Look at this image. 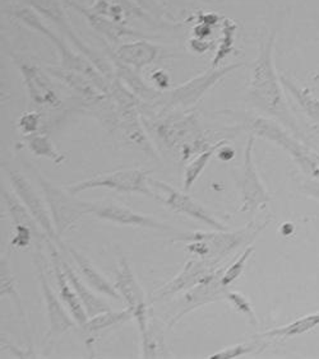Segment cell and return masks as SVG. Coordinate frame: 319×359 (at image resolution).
Segmentation results:
<instances>
[{
    "label": "cell",
    "mask_w": 319,
    "mask_h": 359,
    "mask_svg": "<svg viewBox=\"0 0 319 359\" xmlns=\"http://www.w3.org/2000/svg\"><path fill=\"white\" fill-rule=\"evenodd\" d=\"M275 32L261 45L257 59L252 65L249 79V98L257 107L278 118L294 130H298L295 118H292L286 104L282 83L275 68L273 48Z\"/></svg>",
    "instance_id": "cell-1"
},
{
    "label": "cell",
    "mask_w": 319,
    "mask_h": 359,
    "mask_svg": "<svg viewBox=\"0 0 319 359\" xmlns=\"http://www.w3.org/2000/svg\"><path fill=\"white\" fill-rule=\"evenodd\" d=\"M13 14L17 20L48 37L50 42L56 45V50L62 57L63 69L82 74L104 93H110L111 84L105 79L104 76L100 74L101 72L95 65L90 64V62L82 59V56L77 55L76 53L70 51V48L64 42L60 41L58 36L54 35L45 25H42L40 18L32 12V9L25 7L14 8Z\"/></svg>",
    "instance_id": "cell-2"
},
{
    "label": "cell",
    "mask_w": 319,
    "mask_h": 359,
    "mask_svg": "<svg viewBox=\"0 0 319 359\" xmlns=\"http://www.w3.org/2000/svg\"><path fill=\"white\" fill-rule=\"evenodd\" d=\"M249 123L252 134L281 147L285 152L292 156L301 171L309 176V179L319 180V165L314 156L315 153L309 151L306 145L301 144L273 120L256 118H252Z\"/></svg>",
    "instance_id": "cell-3"
},
{
    "label": "cell",
    "mask_w": 319,
    "mask_h": 359,
    "mask_svg": "<svg viewBox=\"0 0 319 359\" xmlns=\"http://www.w3.org/2000/svg\"><path fill=\"white\" fill-rule=\"evenodd\" d=\"M45 201L53 218L56 236L60 238L76 222L79 221L87 212V201H78L73 193H65L49 181L39 177Z\"/></svg>",
    "instance_id": "cell-4"
},
{
    "label": "cell",
    "mask_w": 319,
    "mask_h": 359,
    "mask_svg": "<svg viewBox=\"0 0 319 359\" xmlns=\"http://www.w3.org/2000/svg\"><path fill=\"white\" fill-rule=\"evenodd\" d=\"M91 189H109L120 193L142 194L153 198L152 190L150 187V177L147 171L142 170H122L96 176L93 179L84 180L70 187V191L78 194Z\"/></svg>",
    "instance_id": "cell-5"
},
{
    "label": "cell",
    "mask_w": 319,
    "mask_h": 359,
    "mask_svg": "<svg viewBox=\"0 0 319 359\" xmlns=\"http://www.w3.org/2000/svg\"><path fill=\"white\" fill-rule=\"evenodd\" d=\"M157 133L162 142L170 149L179 152L183 159H188L209 147V144H204V137L193 116L173 123L167 121L160 125Z\"/></svg>",
    "instance_id": "cell-6"
},
{
    "label": "cell",
    "mask_w": 319,
    "mask_h": 359,
    "mask_svg": "<svg viewBox=\"0 0 319 359\" xmlns=\"http://www.w3.org/2000/svg\"><path fill=\"white\" fill-rule=\"evenodd\" d=\"M242 67H243L242 62L230 64L226 67H217V68L212 67V69L207 70L204 74L195 76L187 83L174 88L167 98V106L174 109L181 107L184 110L193 107L198 101H201L202 97L204 96L212 87H215L216 84L220 83L225 76H229L230 73Z\"/></svg>",
    "instance_id": "cell-7"
},
{
    "label": "cell",
    "mask_w": 319,
    "mask_h": 359,
    "mask_svg": "<svg viewBox=\"0 0 319 359\" xmlns=\"http://www.w3.org/2000/svg\"><path fill=\"white\" fill-rule=\"evenodd\" d=\"M150 187L152 190L153 198L165 204L176 213L188 215L195 221L202 222L216 231H226V227L209 215L198 201L192 199L187 194L167 185L160 180L150 179Z\"/></svg>",
    "instance_id": "cell-8"
},
{
    "label": "cell",
    "mask_w": 319,
    "mask_h": 359,
    "mask_svg": "<svg viewBox=\"0 0 319 359\" xmlns=\"http://www.w3.org/2000/svg\"><path fill=\"white\" fill-rule=\"evenodd\" d=\"M8 177L12 182L14 193L20 198V201L27 208L28 212L35 218V221L41 227L44 235L50 241L56 242L58 245H62L60 238L56 236V228L53 223V218L50 215L49 208L46 201H41V196L36 193L35 189L31 187L28 180L22 173L8 170Z\"/></svg>",
    "instance_id": "cell-9"
},
{
    "label": "cell",
    "mask_w": 319,
    "mask_h": 359,
    "mask_svg": "<svg viewBox=\"0 0 319 359\" xmlns=\"http://www.w3.org/2000/svg\"><path fill=\"white\" fill-rule=\"evenodd\" d=\"M254 149V134L248 139L244 156L243 176L240 181L242 193V207L240 212H256L259 208L264 207L271 201L270 195L263 187L258 175L257 166L253 156Z\"/></svg>",
    "instance_id": "cell-10"
},
{
    "label": "cell",
    "mask_w": 319,
    "mask_h": 359,
    "mask_svg": "<svg viewBox=\"0 0 319 359\" xmlns=\"http://www.w3.org/2000/svg\"><path fill=\"white\" fill-rule=\"evenodd\" d=\"M89 215H93L100 219L111 222L120 226H132V227L148 228L156 231H174L171 226L167 223H162L148 215H141L137 212H133L132 209L119 205L112 201H100V203H89L87 204Z\"/></svg>",
    "instance_id": "cell-11"
},
{
    "label": "cell",
    "mask_w": 319,
    "mask_h": 359,
    "mask_svg": "<svg viewBox=\"0 0 319 359\" xmlns=\"http://www.w3.org/2000/svg\"><path fill=\"white\" fill-rule=\"evenodd\" d=\"M36 265H37V271L40 276V282H41L42 293H44V301L46 304V313L49 318L50 332L48 334V338H58L63 335L64 332H68L70 327L73 326V321L70 318L68 312L65 311V309L63 307L62 299L56 297V293L53 288L50 287L49 279L45 273V264L40 259V254L37 251V256L35 259Z\"/></svg>",
    "instance_id": "cell-12"
},
{
    "label": "cell",
    "mask_w": 319,
    "mask_h": 359,
    "mask_svg": "<svg viewBox=\"0 0 319 359\" xmlns=\"http://www.w3.org/2000/svg\"><path fill=\"white\" fill-rule=\"evenodd\" d=\"M22 79L26 86L30 100L37 106H49L56 107L60 104V100L56 90L51 88L48 79L44 76L41 70L32 62L14 57Z\"/></svg>",
    "instance_id": "cell-13"
},
{
    "label": "cell",
    "mask_w": 319,
    "mask_h": 359,
    "mask_svg": "<svg viewBox=\"0 0 319 359\" xmlns=\"http://www.w3.org/2000/svg\"><path fill=\"white\" fill-rule=\"evenodd\" d=\"M223 271L225 270L217 269L211 276H207L204 280H202L201 283L193 285V288L189 290L184 297V302H185L184 309L178 313V316L173 320L170 326L175 324L184 315H187L188 312L195 310L197 307L209 304V302H214L220 298H225V293L228 288L223 287L221 283Z\"/></svg>",
    "instance_id": "cell-14"
},
{
    "label": "cell",
    "mask_w": 319,
    "mask_h": 359,
    "mask_svg": "<svg viewBox=\"0 0 319 359\" xmlns=\"http://www.w3.org/2000/svg\"><path fill=\"white\" fill-rule=\"evenodd\" d=\"M26 1L30 3V6H32L35 9H37L39 12H41L45 17L50 18L51 21L56 23L58 27L64 31V34L68 36L72 41H74L77 48H79L81 51H84V55L89 57V60L93 62V65L101 73L106 70V65L98 59V56L95 55L90 48H87L84 42L77 37L73 28L70 26V22L67 21V18L64 15V12H63L62 6H60L59 0H26Z\"/></svg>",
    "instance_id": "cell-15"
},
{
    "label": "cell",
    "mask_w": 319,
    "mask_h": 359,
    "mask_svg": "<svg viewBox=\"0 0 319 359\" xmlns=\"http://www.w3.org/2000/svg\"><path fill=\"white\" fill-rule=\"evenodd\" d=\"M51 263L54 268L56 284L59 287V297L62 299L64 306L68 309L73 320L82 327L89 321L87 312L84 310V304L81 302L79 297L77 296L76 290L72 287L70 279L64 271L62 257L59 256L58 251L53 246H51Z\"/></svg>",
    "instance_id": "cell-16"
},
{
    "label": "cell",
    "mask_w": 319,
    "mask_h": 359,
    "mask_svg": "<svg viewBox=\"0 0 319 359\" xmlns=\"http://www.w3.org/2000/svg\"><path fill=\"white\" fill-rule=\"evenodd\" d=\"M216 265L217 264L211 260L195 256V259H190L185 264L183 271L174 279L171 283L167 284L165 288L156 292V296H159L157 298L165 297L167 294H173L179 290H184L185 287H193L195 284L201 283L202 280H204L207 276L217 270Z\"/></svg>",
    "instance_id": "cell-17"
},
{
    "label": "cell",
    "mask_w": 319,
    "mask_h": 359,
    "mask_svg": "<svg viewBox=\"0 0 319 359\" xmlns=\"http://www.w3.org/2000/svg\"><path fill=\"white\" fill-rule=\"evenodd\" d=\"M114 285L118 290L122 298L124 299L125 304H128V307L133 312L137 311L142 307H146L143 290L141 288L131 265L125 260L124 257L120 259Z\"/></svg>",
    "instance_id": "cell-18"
},
{
    "label": "cell",
    "mask_w": 319,
    "mask_h": 359,
    "mask_svg": "<svg viewBox=\"0 0 319 359\" xmlns=\"http://www.w3.org/2000/svg\"><path fill=\"white\" fill-rule=\"evenodd\" d=\"M70 256L73 257L74 263H76L77 268L81 271V274L84 278V280L90 285L91 288L98 290V293L105 294L108 297L114 298L117 301H123V298L120 296L118 290L115 288L114 284H111L106 278H105L100 271H98L93 264L91 263L90 260L81 254L79 251L76 249H68Z\"/></svg>",
    "instance_id": "cell-19"
},
{
    "label": "cell",
    "mask_w": 319,
    "mask_h": 359,
    "mask_svg": "<svg viewBox=\"0 0 319 359\" xmlns=\"http://www.w3.org/2000/svg\"><path fill=\"white\" fill-rule=\"evenodd\" d=\"M63 268L65 274L70 279L72 287L76 290L77 296L81 299V302L84 304V310L87 312V316L89 318H95L103 312L110 311V306L105 302L103 298L96 296L92 288H89L86 284L82 282V279L79 276H77L76 271L72 269L70 264L67 262L62 260Z\"/></svg>",
    "instance_id": "cell-20"
},
{
    "label": "cell",
    "mask_w": 319,
    "mask_h": 359,
    "mask_svg": "<svg viewBox=\"0 0 319 359\" xmlns=\"http://www.w3.org/2000/svg\"><path fill=\"white\" fill-rule=\"evenodd\" d=\"M159 54L157 48L147 41H136L132 43H125L117 51V59L119 62L131 65L139 72L143 67L156 59Z\"/></svg>",
    "instance_id": "cell-21"
},
{
    "label": "cell",
    "mask_w": 319,
    "mask_h": 359,
    "mask_svg": "<svg viewBox=\"0 0 319 359\" xmlns=\"http://www.w3.org/2000/svg\"><path fill=\"white\" fill-rule=\"evenodd\" d=\"M67 3L70 4V7L74 8L81 14H84V17L87 18V21L90 22L91 26L98 29V32H103L105 36H108L111 40H118L119 37L124 35H133L131 29H126L124 26H120L118 23L106 21L103 18L101 14L96 13L93 9H87V8L82 7L77 0H67Z\"/></svg>",
    "instance_id": "cell-22"
},
{
    "label": "cell",
    "mask_w": 319,
    "mask_h": 359,
    "mask_svg": "<svg viewBox=\"0 0 319 359\" xmlns=\"http://www.w3.org/2000/svg\"><path fill=\"white\" fill-rule=\"evenodd\" d=\"M280 79L284 88L289 90L290 95L297 100L299 106L306 112L308 118H312L314 123L319 124V100L313 95L312 90L294 83L290 78L284 74L280 76Z\"/></svg>",
    "instance_id": "cell-23"
},
{
    "label": "cell",
    "mask_w": 319,
    "mask_h": 359,
    "mask_svg": "<svg viewBox=\"0 0 319 359\" xmlns=\"http://www.w3.org/2000/svg\"><path fill=\"white\" fill-rule=\"evenodd\" d=\"M319 326V312L306 315L303 318L292 321V324L285 325L278 329L264 332L261 337L263 338H295L312 332Z\"/></svg>",
    "instance_id": "cell-24"
},
{
    "label": "cell",
    "mask_w": 319,
    "mask_h": 359,
    "mask_svg": "<svg viewBox=\"0 0 319 359\" xmlns=\"http://www.w3.org/2000/svg\"><path fill=\"white\" fill-rule=\"evenodd\" d=\"M3 201L7 207L8 215L14 223V226H25L31 228L35 232L36 238H40V229L39 223L35 218L28 212L27 208L20 201V198L8 193L7 190L3 191Z\"/></svg>",
    "instance_id": "cell-25"
},
{
    "label": "cell",
    "mask_w": 319,
    "mask_h": 359,
    "mask_svg": "<svg viewBox=\"0 0 319 359\" xmlns=\"http://www.w3.org/2000/svg\"><path fill=\"white\" fill-rule=\"evenodd\" d=\"M226 143H228V140H220L216 144L209 145V148L198 153V156L188 163L185 171H184V190L185 191H189L193 187L197 180L201 177L203 170L209 165L211 158L215 156V153L221 148L222 145H226Z\"/></svg>",
    "instance_id": "cell-26"
},
{
    "label": "cell",
    "mask_w": 319,
    "mask_h": 359,
    "mask_svg": "<svg viewBox=\"0 0 319 359\" xmlns=\"http://www.w3.org/2000/svg\"><path fill=\"white\" fill-rule=\"evenodd\" d=\"M132 318H134V316H133V311L129 307L124 311L112 312L110 310V311L103 312L95 318H89V321L82 327L90 334H96V332H103L112 326L124 324Z\"/></svg>",
    "instance_id": "cell-27"
},
{
    "label": "cell",
    "mask_w": 319,
    "mask_h": 359,
    "mask_svg": "<svg viewBox=\"0 0 319 359\" xmlns=\"http://www.w3.org/2000/svg\"><path fill=\"white\" fill-rule=\"evenodd\" d=\"M26 147L30 152L35 154L36 157L50 159L56 165H62L63 162L65 161V157L56 149L51 139L45 134L36 133L32 135H28V138L26 139Z\"/></svg>",
    "instance_id": "cell-28"
},
{
    "label": "cell",
    "mask_w": 319,
    "mask_h": 359,
    "mask_svg": "<svg viewBox=\"0 0 319 359\" xmlns=\"http://www.w3.org/2000/svg\"><path fill=\"white\" fill-rule=\"evenodd\" d=\"M236 25L231 20H225L223 21V27H222V40L216 51V55L212 60V67L217 68L228 56L231 54L233 48H234V41H235Z\"/></svg>",
    "instance_id": "cell-29"
},
{
    "label": "cell",
    "mask_w": 319,
    "mask_h": 359,
    "mask_svg": "<svg viewBox=\"0 0 319 359\" xmlns=\"http://www.w3.org/2000/svg\"><path fill=\"white\" fill-rule=\"evenodd\" d=\"M253 254H254V246L247 248V249L244 250L243 254L236 259L235 263L230 265L229 268L223 271L221 279V283L223 287L228 288L229 285H231V284L240 278V276L243 274L245 266H247L248 260L250 259V256L253 255Z\"/></svg>",
    "instance_id": "cell-30"
},
{
    "label": "cell",
    "mask_w": 319,
    "mask_h": 359,
    "mask_svg": "<svg viewBox=\"0 0 319 359\" xmlns=\"http://www.w3.org/2000/svg\"><path fill=\"white\" fill-rule=\"evenodd\" d=\"M225 298L229 301L230 304L234 306L236 311L243 313L250 324L253 325V326H257V316H256V312L253 310V307H252V304L248 301V298L245 297L242 293H239V292H231V290H226Z\"/></svg>",
    "instance_id": "cell-31"
},
{
    "label": "cell",
    "mask_w": 319,
    "mask_h": 359,
    "mask_svg": "<svg viewBox=\"0 0 319 359\" xmlns=\"http://www.w3.org/2000/svg\"><path fill=\"white\" fill-rule=\"evenodd\" d=\"M258 346H261L259 341H249V343H240L236 346H231L229 348L221 349L219 352L214 353L209 355V359H233L248 355L256 352Z\"/></svg>",
    "instance_id": "cell-32"
},
{
    "label": "cell",
    "mask_w": 319,
    "mask_h": 359,
    "mask_svg": "<svg viewBox=\"0 0 319 359\" xmlns=\"http://www.w3.org/2000/svg\"><path fill=\"white\" fill-rule=\"evenodd\" d=\"M0 274H1V296L6 297H13V301L17 304L18 307H21V301L18 297V293L14 288L13 284V276L11 274V269L8 268L7 259L3 257L1 259V270H0Z\"/></svg>",
    "instance_id": "cell-33"
},
{
    "label": "cell",
    "mask_w": 319,
    "mask_h": 359,
    "mask_svg": "<svg viewBox=\"0 0 319 359\" xmlns=\"http://www.w3.org/2000/svg\"><path fill=\"white\" fill-rule=\"evenodd\" d=\"M41 125V116L37 112H25L18 120V128L22 134L32 135L39 132Z\"/></svg>",
    "instance_id": "cell-34"
},
{
    "label": "cell",
    "mask_w": 319,
    "mask_h": 359,
    "mask_svg": "<svg viewBox=\"0 0 319 359\" xmlns=\"http://www.w3.org/2000/svg\"><path fill=\"white\" fill-rule=\"evenodd\" d=\"M111 1L118 3L122 7L124 8L125 11H128L134 17H145V13L142 11L143 7L146 9L151 8L150 0H111Z\"/></svg>",
    "instance_id": "cell-35"
},
{
    "label": "cell",
    "mask_w": 319,
    "mask_h": 359,
    "mask_svg": "<svg viewBox=\"0 0 319 359\" xmlns=\"http://www.w3.org/2000/svg\"><path fill=\"white\" fill-rule=\"evenodd\" d=\"M32 237L36 238V235L31 228L25 227V226H15V235L12 240V245L18 249L27 248L28 245L31 243Z\"/></svg>",
    "instance_id": "cell-36"
},
{
    "label": "cell",
    "mask_w": 319,
    "mask_h": 359,
    "mask_svg": "<svg viewBox=\"0 0 319 359\" xmlns=\"http://www.w3.org/2000/svg\"><path fill=\"white\" fill-rule=\"evenodd\" d=\"M303 190H304L308 195H311V196L319 201V180H308V181L304 182V185H303Z\"/></svg>",
    "instance_id": "cell-37"
},
{
    "label": "cell",
    "mask_w": 319,
    "mask_h": 359,
    "mask_svg": "<svg viewBox=\"0 0 319 359\" xmlns=\"http://www.w3.org/2000/svg\"><path fill=\"white\" fill-rule=\"evenodd\" d=\"M314 156H315V159H317V163H318V165H319V154H318V153H315V154H314Z\"/></svg>",
    "instance_id": "cell-38"
}]
</instances>
